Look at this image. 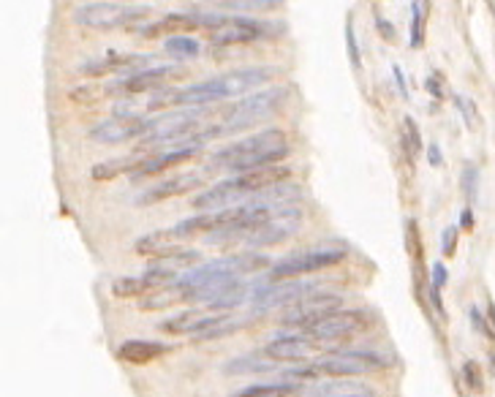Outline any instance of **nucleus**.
Segmentation results:
<instances>
[{
  "label": "nucleus",
  "instance_id": "nucleus-1",
  "mask_svg": "<svg viewBox=\"0 0 495 397\" xmlns=\"http://www.w3.org/2000/svg\"><path fill=\"white\" fill-rule=\"evenodd\" d=\"M289 139L283 131L269 128L261 131V134H253L248 139L232 142L227 147H220L210 161V171L215 169H229L235 174H245V171H256V169H267V166H278V161H283L289 155Z\"/></svg>",
  "mask_w": 495,
  "mask_h": 397
},
{
  "label": "nucleus",
  "instance_id": "nucleus-2",
  "mask_svg": "<svg viewBox=\"0 0 495 397\" xmlns=\"http://www.w3.org/2000/svg\"><path fill=\"white\" fill-rule=\"evenodd\" d=\"M291 178L289 166H267V169H256V171H245V174H235V178L223 180L212 188H207L204 194H199L194 199L196 210H207V212H218V210H232V207H243L251 196L275 188L281 183H286Z\"/></svg>",
  "mask_w": 495,
  "mask_h": 397
},
{
  "label": "nucleus",
  "instance_id": "nucleus-3",
  "mask_svg": "<svg viewBox=\"0 0 495 397\" xmlns=\"http://www.w3.org/2000/svg\"><path fill=\"white\" fill-rule=\"evenodd\" d=\"M275 74V68L269 66H253V68H240V71H229V74H218L212 79H204V82H196V84H188L183 91H174L172 96V104H180V107H207L212 101H223V99H235V96H243L256 91L259 84L269 82Z\"/></svg>",
  "mask_w": 495,
  "mask_h": 397
},
{
  "label": "nucleus",
  "instance_id": "nucleus-4",
  "mask_svg": "<svg viewBox=\"0 0 495 397\" xmlns=\"http://www.w3.org/2000/svg\"><path fill=\"white\" fill-rule=\"evenodd\" d=\"M289 99V87H273V91H259L251 93L235 104H229L227 109H220L218 115H210L207 125H204V139L212 137H227V134H237V131H245L267 117H273Z\"/></svg>",
  "mask_w": 495,
  "mask_h": 397
},
{
  "label": "nucleus",
  "instance_id": "nucleus-5",
  "mask_svg": "<svg viewBox=\"0 0 495 397\" xmlns=\"http://www.w3.org/2000/svg\"><path fill=\"white\" fill-rule=\"evenodd\" d=\"M302 224V212L289 204L283 210H278L273 218H267L264 224L253 226V229H227V232H215L207 237V242L212 245H245V248H259V245H275L283 242L289 237H294L299 232Z\"/></svg>",
  "mask_w": 495,
  "mask_h": 397
},
{
  "label": "nucleus",
  "instance_id": "nucleus-6",
  "mask_svg": "<svg viewBox=\"0 0 495 397\" xmlns=\"http://www.w3.org/2000/svg\"><path fill=\"white\" fill-rule=\"evenodd\" d=\"M392 360L379 354V351H338V354L322 357L319 362H313L310 368L291 370L286 378H351V376H363V373H376L389 368Z\"/></svg>",
  "mask_w": 495,
  "mask_h": 397
},
{
  "label": "nucleus",
  "instance_id": "nucleus-7",
  "mask_svg": "<svg viewBox=\"0 0 495 397\" xmlns=\"http://www.w3.org/2000/svg\"><path fill=\"white\" fill-rule=\"evenodd\" d=\"M259 267H273L267 256H259V253H240V256H220V258H212V261H204L199 267L188 270L183 278L177 281V286L183 289L186 294L207 286V283H215V281H237L240 275L245 273H256Z\"/></svg>",
  "mask_w": 495,
  "mask_h": 397
},
{
  "label": "nucleus",
  "instance_id": "nucleus-8",
  "mask_svg": "<svg viewBox=\"0 0 495 397\" xmlns=\"http://www.w3.org/2000/svg\"><path fill=\"white\" fill-rule=\"evenodd\" d=\"M343 256H346V248H340V245H316V248H305V250L289 253L269 267V281L273 283L297 281L299 275L332 267V264L343 261Z\"/></svg>",
  "mask_w": 495,
  "mask_h": 397
},
{
  "label": "nucleus",
  "instance_id": "nucleus-9",
  "mask_svg": "<svg viewBox=\"0 0 495 397\" xmlns=\"http://www.w3.org/2000/svg\"><path fill=\"white\" fill-rule=\"evenodd\" d=\"M148 14V6L140 4H112V0H101V4H82L74 9L76 25L96 28V30H115L125 28L133 20Z\"/></svg>",
  "mask_w": 495,
  "mask_h": 397
},
{
  "label": "nucleus",
  "instance_id": "nucleus-10",
  "mask_svg": "<svg viewBox=\"0 0 495 397\" xmlns=\"http://www.w3.org/2000/svg\"><path fill=\"white\" fill-rule=\"evenodd\" d=\"M283 22H259L251 17H229L227 25L212 33V47H235V44H251L259 38H273L283 33Z\"/></svg>",
  "mask_w": 495,
  "mask_h": 397
},
{
  "label": "nucleus",
  "instance_id": "nucleus-11",
  "mask_svg": "<svg viewBox=\"0 0 495 397\" xmlns=\"http://www.w3.org/2000/svg\"><path fill=\"white\" fill-rule=\"evenodd\" d=\"M340 302H343L340 294H332V291H310L307 297H302L299 302H294L289 311L283 314V324L310 330L313 324H319L330 314H338Z\"/></svg>",
  "mask_w": 495,
  "mask_h": 397
},
{
  "label": "nucleus",
  "instance_id": "nucleus-12",
  "mask_svg": "<svg viewBox=\"0 0 495 397\" xmlns=\"http://www.w3.org/2000/svg\"><path fill=\"white\" fill-rule=\"evenodd\" d=\"M150 120L153 117H142V115H115L99 123L96 128H90V139L99 145H120L128 139H142L150 128Z\"/></svg>",
  "mask_w": 495,
  "mask_h": 397
},
{
  "label": "nucleus",
  "instance_id": "nucleus-13",
  "mask_svg": "<svg viewBox=\"0 0 495 397\" xmlns=\"http://www.w3.org/2000/svg\"><path fill=\"white\" fill-rule=\"evenodd\" d=\"M313 286L305 283V281H278V283H269V286H259L253 291V314H264L269 307H281V305H294L299 302L302 297H307Z\"/></svg>",
  "mask_w": 495,
  "mask_h": 397
},
{
  "label": "nucleus",
  "instance_id": "nucleus-14",
  "mask_svg": "<svg viewBox=\"0 0 495 397\" xmlns=\"http://www.w3.org/2000/svg\"><path fill=\"white\" fill-rule=\"evenodd\" d=\"M368 327V314L363 311H338V314H330L327 319H322L319 324H313L307 330L310 340H338V337H348L359 330Z\"/></svg>",
  "mask_w": 495,
  "mask_h": 397
},
{
  "label": "nucleus",
  "instance_id": "nucleus-15",
  "mask_svg": "<svg viewBox=\"0 0 495 397\" xmlns=\"http://www.w3.org/2000/svg\"><path fill=\"white\" fill-rule=\"evenodd\" d=\"M177 68L172 66H158V68H142L137 74H131L125 79H117L115 84L107 87V93H131V96H140V93H148V91H156L161 87L169 76H174Z\"/></svg>",
  "mask_w": 495,
  "mask_h": 397
},
{
  "label": "nucleus",
  "instance_id": "nucleus-16",
  "mask_svg": "<svg viewBox=\"0 0 495 397\" xmlns=\"http://www.w3.org/2000/svg\"><path fill=\"white\" fill-rule=\"evenodd\" d=\"M145 63H150V58L109 50L104 58H96V60L84 63L82 71L90 74V76H104V74H125V76H131V74H137L133 68H140V66H145Z\"/></svg>",
  "mask_w": 495,
  "mask_h": 397
},
{
  "label": "nucleus",
  "instance_id": "nucleus-17",
  "mask_svg": "<svg viewBox=\"0 0 495 397\" xmlns=\"http://www.w3.org/2000/svg\"><path fill=\"white\" fill-rule=\"evenodd\" d=\"M313 354V343L299 337V335H281L275 340H269L264 348V357L273 362H305Z\"/></svg>",
  "mask_w": 495,
  "mask_h": 397
},
{
  "label": "nucleus",
  "instance_id": "nucleus-18",
  "mask_svg": "<svg viewBox=\"0 0 495 397\" xmlns=\"http://www.w3.org/2000/svg\"><path fill=\"white\" fill-rule=\"evenodd\" d=\"M210 166L207 169H202V171H188V174H177V178H172V180H164L161 186H156L150 194H145L140 202H158V199H172V196H180V194H188V191H194L196 186H202L207 178H210Z\"/></svg>",
  "mask_w": 495,
  "mask_h": 397
},
{
  "label": "nucleus",
  "instance_id": "nucleus-19",
  "mask_svg": "<svg viewBox=\"0 0 495 397\" xmlns=\"http://www.w3.org/2000/svg\"><path fill=\"white\" fill-rule=\"evenodd\" d=\"M202 153V145H186V147H177V150H172V153H161V155H153V158H145L142 161V166L131 174L133 180H140V178H150V174H158V171H164V169H169V166H174V163H180V161H188V158H194V155H199Z\"/></svg>",
  "mask_w": 495,
  "mask_h": 397
},
{
  "label": "nucleus",
  "instance_id": "nucleus-20",
  "mask_svg": "<svg viewBox=\"0 0 495 397\" xmlns=\"http://www.w3.org/2000/svg\"><path fill=\"white\" fill-rule=\"evenodd\" d=\"M218 314H202V311H183L177 314L174 319H166L161 322V330L164 332H174V335H199L204 332L212 322H215Z\"/></svg>",
  "mask_w": 495,
  "mask_h": 397
},
{
  "label": "nucleus",
  "instance_id": "nucleus-21",
  "mask_svg": "<svg viewBox=\"0 0 495 397\" xmlns=\"http://www.w3.org/2000/svg\"><path fill=\"white\" fill-rule=\"evenodd\" d=\"M166 351H169V345L158 343V340H125L117 348V357L125 360V362H133V365H142V362H150L156 357H164Z\"/></svg>",
  "mask_w": 495,
  "mask_h": 397
},
{
  "label": "nucleus",
  "instance_id": "nucleus-22",
  "mask_svg": "<svg viewBox=\"0 0 495 397\" xmlns=\"http://www.w3.org/2000/svg\"><path fill=\"white\" fill-rule=\"evenodd\" d=\"M191 28H202V12H188V14H166L164 20L140 28L137 33L145 38H156L161 33H174V30H191Z\"/></svg>",
  "mask_w": 495,
  "mask_h": 397
},
{
  "label": "nucleus",
  "instance_id": "nucleus-23",
  "mask_svg": "<svg viewBox=\"0 0 495 397\" xmlns=\"http://www.w3.org/2000/svg\"><path fill=\"white\" fill-rule=\"evenodd\" d=\"M142 155H125V158H109V161H99L93 169H90V178L104 183V180H115L120 174H133L142 166Z\"/></svg>",
  "mask_w": 495,
  "mask_h": 397
},
{
  "label": "nucleus",
  "instance_id": "nucleus-24",
  "mask_svg": "<svg viewBox=\"0 0 495 397\" xmlns=\"http://www.w3.org/2000/svg\"><path fill=\"white\" fill-rule=\"evenodd\" d=\"M164 52L174 60H196L202 55V44L186 33H177L164 41Z\"/></svg>",
  "mask_w": 495,
  "mask_h": 397
},
{
  "label": "nucleus",
  "instance_id": "nucleus-25",
  "mask_svg": "<svg viewBox=\"0 0 495 397\" xmlns=\"http://www.w3.org/2000/svg\"><path fill=\"white\" fill-rule=\"evenodd\" d=\"M202 258L199 250H186V248H180V250H172L166 256H158L148 270H166V273H174L177 270H188V264H196Z\"/></svg>",
  "mask_w": 495,
  "mask_h": 397
},
{
  "label": "nucleus",
  "instance_id": "nucleus-26",
  "mask_svg": "<svg viewBox=\"0 0 495 397\" xmlns=\"http://www.w3.org/2000/svg\"><path fill=\"white\" fill-rule=\"evenodd\" d=\"M294 392H299V386L294 381H278V384H253V386H245V389L235 392L232 397H291Z\"/></svg>",
  "mask_w": 495,
  "mask_h": 397
},
{
  "label": "nucleus",
  "instance_id": "nucleus-27",
  "mask_svg": "<svg viewBox=\"0 0 495 397\" xmlns=\"http://www.w3.org/2000/svg\"><path fill=\"white\" fill-rule=\"evenodd\" d=\"M223 370L227 373H267V370H275V362L261 354H243L223 365Z\"/></svg>",
  "mask_w": 495,
  "mask_h": 397
},
{
  "label": "nucleus",
  "instance_id": "nucleus-28",
  "mask_svg": "<svg viewBox=\"0 0 495 397\" xmlns=\"http://www.w3.org/2000/svg\"><path fill=\"white\" fill-rule=\"evenodd\" d=\"M183 299H188V294L174 283V286H169V289L153 291L148 299H142V307H145V311H156V307H172V305L183 302Z\"/></svg>",
  "mask_w": 495,
  "mask_h": 397
},
{
  "label": "nucleus",
  "instance_id": "nucleus-29",
  "mask_svg": "<svg viewBox=\"0 0 495 397\" xmlns=\"http://www.w3.org/2000/svg\"><path fill=\"white\" fill-rule=\"evenodd\" d=\"M243 322L240 319H235L232 314H218L215 316V322L204 330V332H199L196 337L199 340H212V337H220V335H229V332H235L237 327H240Z\"/></svg>",
  "mask_w": 495,
  "mask_h": 397
},
{
  "label": "nucleus",
  "instance_id": "nucleus-30",
  "mask_svg": "<svg viewBox=\"0 0 495 397\" xmlns=\"http://www.w3.org/2000/svg\"><path fill=\"white\" fill-rule=\"evenodd\" d=\"M112 294L115 297H142V294H153L148 281L140 275V278H120L112 283Z\"/></svg>",
  "mask_w": 495,
  "mask_h": 397
},
{
  "label": "nucleus",
  "instance_id": "nucleus-31",
  "mask_svg": "<svg viewBox=\"0 0 495 397\" xmlns=\"http://www.w3.org/2000/svg\"><path fill=\"white\" fill-rule=\"evenodd\" d=\"M455 107H458L460 115H463V123H466L471 131H476V128H479V109H476L474 99L466 96V93H458V96H455Z\"/></svg>",
  "mask_w": 495,
  "mask_h": 397
},
{
  "label": "nucleus",
  "instance_id": "nucleus-32",
  "mask_svg": "<svg viewBox=\"0 0 495 397\" xmlns=\"http://www.w3.org/2000/svg\"><path fill=\"white\" fill-rule=\"evenodd\" d=\"M403 125H406V137H403V147H406L409 158H414L419 150H422V134H419V128L411 117L403 120Z\"/></svg>",
  "mask_w": 495,
  "mask_h": 397
},
{
  "label": "nucleus",
  "instance_id": "nucleus-33",
  "mask_svg": "<svg viewBox=\"0 0 495 397\" xmlns=\"http://www.w3.org/2000/svg\"><path fill=\"white\" fill-rule=\"evenodd\" d=\"M427 14V4H411V47H422V20Z\"/></svg>",
  "mask_w": 495,
  "mask_h": 397
},
{
  "label": "nucleus",
  "instance_id": "nucleus-34",
  "mask_svg": "<svg viewBox=\"0 0 495 397\" xmlns=\"http://www.w3.org/2000/svg\"><path fill=\"white\" fill-rule=\"evenodd\" d=\"M406 250L409 256L419 264L422 261V242H419V226H417V220L411 218L409 224H406Z\"/></svg>",
  "mask_w": 495,
  "mask_h": 397
},
{
  "label": "nucleus",
  "instance_id": "nucleus-35",
  "mask_svg": "<svg viewBox=\"0 0 495 397\" xmlns=\"http://www.w3.org/2000/svg\"><path fill=\"white\" fill-rule=\"evenodd\" d=\"M463 381H466V386H468V389H474V392H482V389H484V376H482V368H479L474 360H468V362L463 365Z\"/></svg>",
  "mask_w": 495,
  "mask_h": 397
},
{
  "label": "nucleus",
  "instance_id": "nucleus-36",
  "mask_svg": "<svg viewBox=\"0 0 495 397\" xmlns=\"http://www.w3.org/2000/svg\"><path fill=\"white\" fill-rule=\"evenodd\" d=\"M460 180H463V191H466L468 202H474L476 199V188H479V169L474 163H466Z\"/></svg>",
  "mask_w": 495,
  "mask_h": 397
},
{
  "label": "nucleus",
  "instance_id": "nucleus-37",
  "mask_svg": "<svg viewBox=\"0 0 495 397\" xmlns=\"http://www.w3.org/2000/svg\"><path fill=\"white\" fill-rule=\"evenodd\" d=\"M346 47H348V58L354 68H363V58H359V47H356V38H354V28L351 20L346 22Z\"/></svg>",
  "mask_w": 495,
  "mask_h": 397
},
{
  "label": "nucleus",
  "instance_id": "nucleus-38",
  "mask_svg": "<svg viewBox=\"0 0 495 397\" xmlns=\"http://www.w3.org/2000/svg\"><path fill=\"white\" fill-rule=\"evenodd\" d=\"M220 9H275L278 4H269V0H251V4H248V0H232V4H218Z\"/></svg>",
  "mask_w": 495,
  "mask_h": 397
},
{
  "label": "nucleus",
  "instance_id": "nucleus-39",
  "mask_svg": "<svg viewBox=\"0 0 495 397\" xmlns=\"http://www.w3.org/2000/svg\"><path fill=\"white\" fill-rule=\"evenodd\" d=\"M441 250L443 256H452L458 250V229L455 226H446L443 234H441Z\"/></svg>",
  "mask_w": 495,
  "mask_h": 397
},
{
  "label": "nucleus",
  "instance_id": "nucleus-40",
  "mask_svg": "<svg viewBox=\"0 0 495 397\" xmlns=\"http://www.w3.org/2000/svg\"><path fill=\"white\" fill-rule=\"evenodd\" d=\"M468 316H471V324H474V330H476L479 335H484V337H490V340L495 337V335H492V327H490V324L484 322V316L479 314V307H471Z\"/></svg>",
  "mask_w": 495,
  "mask_h": 397
},
{
  "label": "nucleus",
  "instance_id": "nucleus-41",
  "mask_svg": "<svg viewBox=\"0 0 495 397\" xmlns=\"http://www.w3.org/2000/svg\"><path fill=\"white\" fill-rule=\"evenodd\" d=\"M425 87H427V91H430V93H433L435 99H443V93H446V91H443V84H441V76H438V74L427 76V79H425Z\"/></svg>",
  "mask_w": 495,
  "mask_h": 397
},
{
  "label": "nucleus",
  "instance_id": "nucleus-42",
  "mask_svg": "<svg viewBox=\"0 0 495 397\" xmlns=\"http://www.w3.org/2000/svg\"><path fill=\"white\" fill-rule=\"evenodd\" d=\"M446 278H449V273H446V267H443V264L438 261V264H433V289H441L443 283H446Z\"/></svg>",
  "mask_w": 495,
  "mask_h": 397
},
{
  "label": "nucleus",
  "instance_id": "nucleus-43",
  "mask_svg": "<svg viewBox=\"0 0 495 397\" xmlns=\"http://www.w3.org/2000/svg\"><path fill=\"white\" fill-rule=\"evenodd\" d=\"M392 74H395V82H397V91L403 99H411L409 96V84H406V76H403V68L400 66H392Z\"/></svg>",
  "mask_w": 495,
  "mask_h": 397
},
{
  "label": "nucleus",
  "instance_id": "nucleus-44",
  "mask_svg": "<svg viewBox=\"0 0 495 397\" xmlns=\"http://www.w3.org/2000/svg\"><path fill=\"white\" fill-rule=\"evenodd\" d=\"M376 25H379V33L387 38V41H395L397 36H395V30H392V25L387 22V20H381V17H376Z\"/></svg>",
  "mask_w": 495,
  "mask_h": 397
},
{
  "label": "nucleus",
  "instance_id": "nucleus-45",
  "mask_svg": "<svg viewBox=\"0 0 495 397\" xmlns=\"http://www.w3.org/2000/svg\"><path fill=\"white\" fill-rule=\"evenodd\" d=\"M427 161H430V166H441L443 163V155H441V147L438 145H430L427 147Z\"/></svg>",
  "mask_w": 495,
  "mask_h": 397
},
{
  "label": "nucleus",
  "instance_id": "nucleus-46",
  "mask_svg": "<svg viewBox=\"0 0 495 397\" xmlns=\"http://www.w3.org/2000/svg\"><path fill=\"white\" fill-rule=\"evenodd\" d=\"M430 302H433V307H435L438 316H446V314H443V305H441V291L433 289V286H430Z\"/></svg>",
  "mask_w": 495,
  "mask_h": 397
},
{
  "label": "nucleus",
  "instance_id": "nucleus-47",
  "mask_svg": "<svg viewBox=\"0 0 495 397\" xmlns=\"http://www.w3.org/2000/svg\"><path fill=\"white\" fill-rule=\"evenodd\" d=\"M460 226H463V229H468V232L474 229V212H471V207H466V210H463V215H460Z\"/></svg>",
  "mask_w": 495,
  "mask_h": 397
},
{
  "label": "nucleus",
  "instance_id": "nucleus-48",
  "mask_svg": "<svg viewBox=\"0 0 495 397\" xmlns=\"http://www.w3.org/2000/svg\"><path fill=\"white\" fill-rule=\"evenodd\" d=\"M487 322H492V330H495V302L492 299H487Z\"/></svg>",
  "mask_w": 495,
  "mask_h": 397
},
{
  "label": "nucleus",
  "instance_id": "nucleus-49",
  "mask_svg": "<svg viewBox=\"0 0 495 397\" xmlns=\"http://www.w3.org/2000/svg\"><path fill=\"white\" fill-rule=\"evenodd\" d=\"M351 397H379V394H376V392H373V389L368 386L365 392H359V394H351Z\"/></svg>",
  "mask_w": 495,
  "mask_h": 397
},
{
  "label": "nucleus",
  "instance_id": "nucleus-50",
  "mask_svg": "<svg viewBox=\"0 0 495 397\" xmlns=\"http://www.w3.org/2000/svg\"><path fill=\"white\" fill-rule=\"evenodd\" d=\"M490 368H492V373H495V354H490Z\"/></svg>",
  "mask_w": 495,
  "mask_h": 397
}]
</instances>
